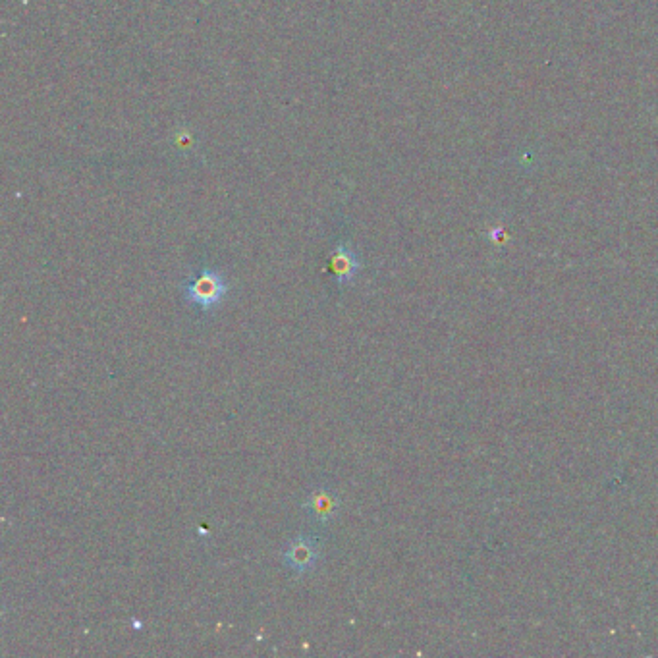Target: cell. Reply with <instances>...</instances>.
Returning <instances> with one entry per match:
<instances>
[{
  "mask_svg": "<svg viewBox=\"0 0 658 658\" xmlns=\"http://www.w3.org/2000/svg\"><path fill=\"white\" fill-rule=\"evenodd\" d=\"M226 294L228 284L224 276L211 269H203L199 275L193 276L184 284V298L199 311L215 309Z\"/></svg>",
  "mask_w": 658,
  "mask_h": 658,
  "instance_id": "obj_1",
  "label": "cell"
},
{
  "mask_svg": "<svg viewBox=\"0 0 658 658\" xmlns=\"http://www.w3.org/2000/svg\"><path fill=\"white\" fill-rule=\"evenodd\" d=\"M282 560H284V566L288 570H292L294 574H307L315 568V564L319 560V547H317L315 539L300 535L286 547Z\"/></svg>",
  "mask_w": 658,
  "mask_h": 658,
  "instance_id": "obj_2",
  "label": "cell"
},
{
  "mask_svg": "<svg viewBox=\"0 0 658 658\" xmlns=\"http://www.w3.org/2000/svg\"><path fill=\"white\" fill-rule=\"evenodd\" d=\"M305 514L317 523H329L338 510V496L327 487H317L307 494L303 502Z\"/></svg>",
  "mask_w": 658,
  "mask_h": 658,
  "instance_id": "obj_3",
  "label": "cell"
},
{
  "mask_svg": "<svg viewBox=\"0 0 658 658\" xmlns=\"http://www.w3.org/2000/svg\"><path fill=\"white\" fill-rule=\"evenodd\" d=\"M329 269L336 284L344 286L356 278L361 269V261L357 259L356 253L350 247L338 244L330 253Z\"/></svg>",
  "mask_w": 658,
  "mask_h": 658,
  "instance_id": "obj_4",
  "label": "cell"
}]
</instances>
